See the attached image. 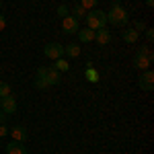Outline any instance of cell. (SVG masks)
Returning a JSON list of instances; mask_svg holds the SVG:
<instances>
[{
	"mask_svg": "<svg viewBox=\"0 0 154 154\" xmlns=\"http://www.w3.org/2000/svg\"><path fill=\"white\" fill-rule=\"evenodd\" d=\"M95 41L99 45H107L109 41H111V33H109V29H97L95 31Z\"/></svg>",
	"mask_w": 154,
	"mask_h": 154,
	"instance_id": "cell-10",
	"label": "cell"
},
{
	"mask_svg": "<svg viewBox=\"0 0 154 154\" xmlns=\"http://www.w3.org/2000/svg\"><path fill=\"white\" fill-rule=\"evenodd\" d=\"M146 6H148V8H152V6H154V0H146Z\"/></svg>",
	"mask_w": 154,
	"mask_h": 154,
	"instance_id": "cell-25",
	"label": "cell"
},
{
	"mask_svg": "<svg viewBox=\"0 0 154 154\" xmlns=\"http://www.w3.org/2000/svg\"><path fill=\"white\" fill-rule=\"evenodd\" d=\"M64 54H66L68 58H78V56H80V45L70 43V45H66V48H64Z\"/></svg>",
	"mask_w": 154,
	"mask_h": 154,
	"instance_id": "cell-15",
	"label": "cell"
},
{
	"mask_svg": "<svg viewBox=\"0 0 154 154\" xmlns=\"http://www.w3.org/2000/svg\"><path fill=\"white\" fill-rule=\"evenodd\" d=\"M43 56L49 60H60L62 56H64V45H60V43H56V41H51V43H48L45 48H43Z\"/></svg>",
	"mask_w": 154,
	"mask_h": 154,
	"instance_id": "cell-6",
	"label": "cell"
},
{
	"mask_svg": "<svg viewBox=\"0 0 154 154\" xmlns=\"http://www.w3.org/2000/svg\"><path fill=\"white\" fill-rule=\"evenodd\" d=\"M84 21L88 25V29H105L107 27V12L105 11H99V8H93L91 12H86V17H84Z\"/></svg>",
	"mask_w": 154,
	"mask_h": 154,
	"instance_id": "cell-3",
	"label": "cell"
},
{
	"mask_svg": "<svg viewBox=\"0 0 154 154\" xmlns=\"http://www.w3.org/2000/svg\"><path fill=\"white\" fill-rule=\"evenodd\" d=\"M60 72L54 66H39L37 68V78H35V88L39 91H45L49 86H56L60 84Z\"/></svg>",
	"mask_w": 154,
	"mask_h": 154,
	"instance_id": "cell-1",
	"label": "cell"
},
{
	"mask_svg": "<svg viewBox=\"0 0 154 154\" xmlns=\"http://www.w3.org/2000/svg\"><path fill=\"white\" fill-rule=\"evenodd\" d=\"M144 29H146V25H144L142 21H136V31L140 33V31H144Z\"/></svg>",
	"mask_w": 154,
	"mask_h": 154,
	"instance_id": "cell-24",
	"label": "cell"
},
{
	"mask_svg": "<svg viewBox=\"0 0 154 154\" xmlns=\"http://www.w3.org/2000/svg\"><path fill=\"white\" fill-rule=\"evenodd\" d=\"M68 14H70L68 6H66V4H60V6H58V17H60V19H64V17H68Z\"/></svg>",
	"mask_w": 154,
	"mask_h": 154,
	"instance_id": "cell-20",
	"label": "cell"
},
{
	"mask_svg": "<svg viewBox=\"0 0 154 154\" xmlns=\"http://www.w3.org/2000/svg\"><path fill=\"white\" fill-rule=\"evenodd\" d=\"M0 8H2V0H0Z\"/></svg>",
	"mask_w": 154,
	"mask_h": 154,
	"instance_id": "cell-27",
	"label": "cell"
},
{
	"mask_svg": "<svg viewBox=\"0 0 154 154\" xmlns=\"http://www.w3.org/2000/svg\"><path fill=\"white\" fill-rule=\"evenodd\" d=\"M4 136H8V125L6 123H0V138H4Z\"/></svg>",
	"mask_w": 154,
	"mask_h": 154,
	"instance_id": "cell-21",
	"label": "cell"
},
{
	"mask_svg": "<svg viewBox=\"0 0 154 154\" xmlns=\"http://www.w3.org/2000/svg\"><path fill=\"white\" fill-rule=\"evenodd\" d=\"M11 131V136H12V140L14 142H27V138H29V134H27V128H23V125H14L12 130H8Z\"/></svg>",
	"mask_w": 154,
	"mask_h": 154,
	"instance_id": "cell-9",
	"label": "cell"
},
{
	"mask_svg": "<svg viewBox=\"0 0 154 154\" xmlns=\"http://www.w3.org/2000/svg\"><path fill=\"white\" fill-rule=\"evenodd\" d=\"M78 41L80 43H91V41H95V31L93 29H78Z\"/></svg>",
	"mask_w": 154,
	"mask_h": 154,
	"instance_id": "cell-11",
	"label": "cell"
},
{
	"mask_svg": "<svg viewBox=\"0 0 154 154\" xmlns=\"http://www.w3.org/2000/svg\"><path fill=\"white\" fill-rule=\"evenodd\" d=\"M138 86L142 88L144 93H152V88H154V72L152 70H144L142 76H140V80H138Z\"/></svg>",
	"mask_w": 154,
	"mask_h": 154,
	"instance_id": "cell-5",
	"label": "cell"
},
{
	"mask_svg": "<svg viewBox=\"0 0 154 154\" xmlns=\"http://www.w3.org/2000/svg\"><path fill=\"white\" fill-rule=\"evenodd\" d=\"M78 29H80V25H78V21L74 19V17H64L62 19V31L66 33V35H76L78 33Z\"/></svg>",
	"mask_w": 154,
	"mask_h": 154,
	"instance_id": "cell-7",
	"label": "cell"
},
{
	"mask_svg": "<svg viewBox=\"0 0 154 154\" xmlns=\"http://www.w3.org/2000/svg\"><path fill=\"white\" fill-rule=\"evenodd\" d=\"M0 111H2L4 115H12V113H17V101H14L11 95H8V97H0Z\"/></svg>",
	"mask_w": 154,
	"mask_h": 154,
	"instance_id": "cell-8",
	"label": "cell"
},
{
	"mask_svg": "<svg viewBox=\"0 0 154 154\" xmlns=\"http://www.w3.org/2000/svg\"><path fill=\"white\" fill-rule=\"evenodd\" d=\"M84 78H86L88 82H93V84H97V82H99V80H101V78H99V72H97L95 68H93V66L84 70Z\"/></svg>",
	"mask_w": 154,
	"mask_h": 154,
	"instance_id": "cell-14",
	"label": "cell"
},
{
	"mask_svg": "<svg viewBox=\"0 0 154 154\" xmlns=\"http://www.w3.org/2000/svg\"><path fill=\"white\" fill-rule=\"evenodd\" d=\"M146 39H148V43H152V41H154V31H152V29H146Z\"/></svg>",
	"mask_w": 154,
	"mask_h": 154,
	"instance_id": "cell-22",
	"label": "cell"
},
{
	"mask_svg": "<svg viewBox=\"0 0 154 154\" xmlns=\"http://www.w3.org/2000/svg\"><path fill=\"white\" fill-rule=\"evenodd\" d=\"M107 23H111L113 27H128V23H130V14H128V11L119 4V0H113L111 11L107 12Z\"/></svg>",
	"mask_w": 154,
	"mask_h": 154,
	"instance_id": "cell-2",
	"label": "cell"
},
{
	"mask_svg": "<svg viewBox=\"0 0 154 154\" xmlns=\"http://www.w3.org/2000/svg\"><path fill=\"white\" fill-rule=\"evenodd\" d=\"M8 95H11V84L0 82V97H8Z\"/></svg>",
	"mask_w": 154,
	"mask_h": 154,
	"instance_id": "cell-19",
	"label": "cell"
},
{
	"mask_svg": "<svg viewBox=\"0 0 154 154\" xmlns=\"http://www.w3.org/2000/svg\"><path fill=\"white\" fill-rule=\"evenodd\" d=\"M70 12H72L70 17H74L76 21H80V19H84V17H86V11H84V8L80 6V4H78V6H74V8H72Z\"/></svg>",
	"mask_w": 154,
	"mask_h": 154,
	"instance_id": "cell-17",
	"label": "cell"
},
{
	"mask_svg": "<svg viewBox=\"0 0 154 154\" xmlns=\"http://www.w3.org/2000/svg\"><path fill=\"white\" fill-rule=\"evenodd\" d=\"M97 4H99V0H80V6L84 11H93Z\"/></svg>",
	"mask_w": 154,
	"mask_h": 154,
	"instance_id": "cell-18",
	"label": "cell"
},
{
	"mask_svg": "<svg viewBox=\"0 0 154 154\" xmlns=\"http://www.w3.org/2000/svg\"><path fill=\"white\" fill-rule=\"evenodd\" d=\"M121 37H123V41H125V43H136V41H138V37H140V33H138L136 29H128V27H125V29L121 31Z\"/></svg>",
	"mask_w": 154,
	"mask_h": 154,
	"instance_id": "cell-12",
	"label": "cell"
},
{
	"mask_svg": "<svg viewBox=\"0 0 154 154\" xmlns=\"http://www.w3.org/2000/svg\"><path fill=\"white\" fill-rule=\"evenodd\" d=\"M152 62H154L152 49L148 48V45H144V48H140L138 51H136V58H134V68H138V70H148Z\"/></svg>",
	"mask_w": 154,
	"mask_h": 154,
	"instance_id": "cell-4",
	"label": "cell"
},
{
	"mask_svg": "<svg viewBox=\"0 0 154 154\" xmlns=\"http://www.w3.org/2000/svg\"><path fill=\"white\" fill-rule=\"evenodd\" d=\"M6 154H27V148L21 142H14L12 140L11 144H6Z\"/></svg>",
	"mask_w": 154,
	"mask_h": 154,
	"instance_id": "cell-13",
	"label": "cell"
},
{
	"mask_svg": "<svg viewBox=\"0 0 154 154\" xmlns=\"http://www.w3.org/2000/svg\"><path fill=\"white\" fill-rule=\"evenodd\" d=\"M54 68H56V70L58 72H68L70 70V64H68V62H66V60H56V62H54Z\"/></svg>",
	"mask_w": 154,
	"mask_h": 154,
	"instance_id": "cell-16",
	"label": "cell"
},
{
	"mask_svg": "<svg viewBox=\"0 0 154 154\" xmlns=\"http://www.w3.org/2000/svg\"><path fill=\"white\" fill-rule=\"evenodd\" d=\"M4 29H6V17L0 12V31H4Z\"/></svg>",
	"mask_w": 154,
	"mask_h": 154,
	"instance_id": "cell-23",
	"label": "cell"
},
{
	"mask_svg": "<svg viewBox=\"0 0 154 154\" xmlns=\"http://www.w3.org/2000/svg\"><path fill=\"white\" fill-rule=\"evenodd\" d=\"M4 117H6V115H4V113L0 111V123H4Z\"/></svg>",
	"mask_w": 154,
	"mask_h": 154,
	"instance_id": "cell-26",
	"label": "cell"
}]
</instances>
